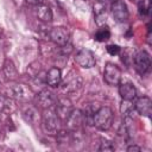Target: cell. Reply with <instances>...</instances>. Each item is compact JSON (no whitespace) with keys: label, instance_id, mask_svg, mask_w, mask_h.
I'll use <instances>...</instances> for the list:
<instances>
[{"label":"cell","instance_id":"cell-1","mask_svg":"<svg viewBox=\"0 0 152 152\" xmlns=\"http://www.w3.org/2000/svg\"><path fill=\"white\" fill-rule=\"evenodd\" d=\"M61 119L57 115L55 107H50L44 109L42 115V127L43 131L48 134L56 135L61 131Z\"/></svg>","mask_w":152,"mask_h":152},{"label":"cell","instance_id":"cell-2","mask_svg":"<svg viewBox=\"0 0 152 152\" xmlns=\"http://www.w3.org/2000/svg\"><path fill=\"white\" fill-rule=\"evenodd\" d=\"M114 120V114L113 110L109 107H101L96 109L93 116V126H95L97 129L101 131H107L112 127Z\"/></svg>","mask_w":152,"mask_h":152},{"label":"cell","instance_id":"cell-3","mask_svg":"<svg viewBox=\"0 0 152 152\" xmlns=\"http://www.w3.org/2000/svg\"><path fill=\"white\" fill-rule=\"evenodd\" d=\"M6 95L12 97L13 100L24 101V102L33 99V93H32L31 88H28L27 86H25L23 83H15V84L8 87Z\"/></svg>","mask_w":152,"mask_h":152},{"label":"cell","instance_id":"cell-4","mask_svg":"<svg viewBox=\"0 0 152 152\" xmlns=\"http://www.w3.org/2000/svg\"><path fill=\"white\" fill-rule=\"evenodd\" d=\"M82 86V77L75 70H70L64 80L61 81V90L63 93H72L76 91Z\"/></svg>","mask_w":152,"mask_h":152},{"label":"cell","instance_id":"cell-5","mask_svg":"<svg viewBox=\"0 0 152 152\" xmlns=\"http://www.w3.org/2000/svg\"><path fill=\"white\" fill-rule=\"evenodd\" d=\"M103 80L108 86H118L121 81V70L114 63H106L103 70Z\"/></svg>","mask_w":152,"mask_h":152},{"label":"cell","instance_id":"cell-6","mask_svg":"<svg viewBox=\"0 0 152 152\" xmlns=\"http://www.w3.org/2000/svg\"><path fill=\"white\" fill-rule=\"evenodd\" d=\"M110 11L114 20L118 23H124L128 19V10L124 0H114L110 5Z\"/></svg>","mask_w":152,"mask_h":152},{"label":"cell","instance_id":"cell-7","mask_svg":"<svg viewBox=\"0 0 152 152\" xmlns=\"http://www.w3.org/2000/svg\"><path fill=\"white\" fill-rule=\"evenodd\" d=\"M75 62H76L77 65H80L81 68H84V69L93 68L96 64L95 55L88 49L80 50L75 56Z\"/></svg>","mask_w":152,"mask_h":152},{"label":"cell","instance_id":"cell-8","mask_svg":"<svg viewBox=\"0 0 152 152\" xmlns=\"http://www.w3.org/2000/svg\"><path fill=\"white\" fill-rule=\"evenodd\" d=\"M133 61H134L135 69L140 74H145V72H147L150 70V66H151V57H150V53L147 51L139 50L134 55Z\"/></svg>","mask_w":152,"mask_h":152},{"label":"cell","instance_id":"cell-9","mask_svg":"<svg viewBox=\"0 0 152 152\" xmlns=\"http://www.w3.org/2000/svg\"><path fill=\"white\" fill-rule=\"evenodd\" d=\"M56 101H57V96L49 89H43L36 95V103L38 107L43 109L53 107Z\"/></svg>","mask_w":152,"mask_h":152},{"label":"cell","instance_id":"cell-10","mask_svg":"<svg viewBox=\"0 0 152 152\" xmlns=\"http://www.w3.org/2000/svg\"><path fill=\"white\" fill-rule=\"evenodd\" d=\"M69 37H70V33H69L68 28H65L63 26H55L49 31L50 40L59 46L69 43Z\"/></svg>","mask_w":152,"mask_h":152},{"label":"cell","instance_id":"cell-11","mask_svg":"<svg viewBox=\"0 0 152 152\" xmlns=\"http://www.w3.org/2000/svg\"><path fill=\"white\" fill-rule=\"evenodd\" d=\"M64 121H65V125H66L68 129L72 131V132L78 131L80 127L84 124L83 116H82V112L80 109H72V112L69 114V116Z\"/></svg>","mask_w":152,"mask_h":152},{"label":"cell","instance_id":"cell-12","mask_svg":"<svg viewBox=\"0 0 152 152\" xmlns=\"http://www.w3.org/2000/svg\"><path fill=\"white\" fill-rule=\"evenodd\" d=\"M93 11H94L97 25L104 24L107 18V11H108V0H95L93 5Z\"/></svg>","mask_w":152,"mask_h":152},{"label":"cell","instance_id":"cell-13","mask_svg":"<svg viewBox=\"0 0 152 152\" xmlns=\"http://www.w3.org/2000/svg\"><path fill=\"white\" fill-rule=\"evenodd\" d=\"M55 110L57 113V115L59 116L61 120H65L69 114L72 112V104L70 102V100L65 99V97H62V99H57L56 103H55Z\"/></svg>","mask_w":152,"mask_h":152},{"label":"cell","instance_id":"cell-14","mask_svg":"<svg viewBox=\"0 0 152 152\" xmlns=\"http://www.w3.org/2000/svg\"><path fill=\"white\" fill-rule=\"evenodd\" d=\"M134 109L142 116L150 118L152 114V101L148 96H141L134 102Z\"/></svg>","mask_w":152,"mask_h":152},{"label":"cell","instance_id":"cell-15","mask_svg":"<svg viewBox=\"0 0 152 152\" xmlns=\"http://www.w3.org/2000/svg\"><path fill=\"white\" fill-rule=\"evenodd\" d=\"M119 94L122 100L133 101L137 97V89L131 82H124L119 83Z\"/></svg>","mask_w":152,"mask_h":152},{"label":"cell","instance_id":"cell-16","mask_svg":"<svg viewBox=\"0 0 152 152\" xmlns=\"http://www.w3.org/2000/svg\"><path fill=\"white\" fill-rule=\"evenodd\" d=\"M61 81H62V71L57 66L49 69V71L45 74V82L48 86H50L52 88L59 87Z\"/></svg>","mask_w":152,"mask_h":152},{"label":"cell","instance_id":"cell-17","mask_svg":"<svg viewBox=\"0 0 152 152\" xmlns=\"http://www.w3.org/2000/svg\"><path fill=\"white\" fill-rule=\"evenodd\" d=\"M36 14L38 17V19H40L42 21L49 23L52 20V11L48 5H38L36 8Z\"/></svg>","mask_w":152,"mask_h":152},{"label":"cell","instance_id":"cell-18","mask_svg":"<svg viewBox=\"0 0 152 152\" xmlns=\"http://www.w3.org/2000/svg\"><path fill=\"white\" fill-rule=\"evenodd\" d=\"M14 109V101L8 95H0V113H11Z\"/></svg>","mask_w":152,"mask_h":152},{"label":"cell","instance_id":"cell-19","mask_svg":"<svg viewBox=\"0 0 152 152\" xmlns=\"http://www.w3.org/2000/svg\"><path fill=\"white\" fill-rule=\"evenodd\" d=\"M4 74L6 76L7 80L10 81H13L18 77V71H17V68L14 66L13 62L10 61V59H6L5 61V64H4Z\"/></svg>","mask_w":152,"mask_h":152},{"label":"cell","instance_id":"cell-20","mask_svg":"<svg viewBox=\"0 0 152 152\" xmlns=\"http://www.w3.org/2000/svg\"><path fill=\"white\" fill-rule=\"evenodd\" d=\"M94 38L97 42H106V40H108L110 38V30H109V27L108 26H101L97 30V32L95 33Z\"/></svg>","mask_w":152,"mask_h":152},{"label":"cell","instance_id":"cell-21","mask_svg":"<svg viewBox=\"0 0 152 152\" xmlns=\"http://www.w3.org/2000/svg\"><path fill=\"white\" fill-rule=\"evenodd\" d=\"M23 116H24V119L28 122V124H31V125H33L37 120H38V112L36 110V108H33V107H28L25 112H24V114H23Z\"/></svg>","mask_w":152,"mask_h":152},{"label":"cell","instance_id":"cell-22","mask_svg":"<svg viewBox=\"0 0 152 152\" xmlns=\"http://www.w3.org/2000/svg\"><path fill=\"white\" fill-rule=\"evenodd\" d=\"M133 109H134V104H132L131 101H128V100H122V103H121V107H120V110H121L122 116H125V115H131Z\"/></svg>","mask_w":152,"mask_h":152},{"label":"cell","instance_id":"cell-23","mask_svg":"<svg viewBox=\"0 0 152 152\" xmlns=\"http://www.w3.org/2000/svg\"><path fill=\"white\" fill-rule=\"evenodd\" d=\"M150 0H141L138 4V10H139V14L140 15H147L150 13Z\"/></svg>","mask_w":152,"mask_h":152},{"label":"cell","instance_id":"cell-24","mask_svg":"<svg viewBox=\"0 0 152 152\" xmlns=\"http://www.w3.org/2000/svg\"><path fill=\"white\" fill-rule=\"evenodd\" d=\"M101 142H100V146H99V151H114V148H115V146H114V144L112 142V141H109V140H107V139H101L100 140Z\"/></svg>","mask_w":152,"mask_h":152},{"label":"cell","instance_id":"cell-25","mask_svg":"<svg viewBox=\"0 0 152 152\" xmlns=\"http://www.w3.org/2000/svg\"><path fill=\"white\" fill-rule=\"evenodd\" d=\"M39 71H40V64H39L38 62H33V63H31L30 66H28V69H27V74H28L31 77H36V76H38Z\"/></svg>","mask_w":152,"mask_h":152},{"label":"cell","instance_id":"cell-26","mask_svg":"<svg viewBox=\"0 0 152 152\" xmlns=\"http://www.w3.org/2000/svg\"><path fill=\"white\" fill-rule=\"evenodd\" d=\"M107 52L110 55V56H115V55H119L120 53V51H121V49H120V46L119 45H116V44H110V45H107Z\"/></svg>","mask_w":152,"mask_h":152},{"label":"cell","instance_id":"cell-27","mask_svg":"<svg viewBox=\"0 0 152 152\" xmlns=\"http://www.w3.org/2000/svg\"><path fill=\"white\" fill-rule=\"evenodd\" d=\"M25 1L32 6H38V5H42L44 2V0H25Z\"/></svg>","mask_w":152,"mask_h":152},{"label":"cell","instance_id":"cell-28","mask_svg":"<svg viewBox=\"0 0 152 152\" xmlns=\"http://www.w3.org/2000/svg\"><path fill=\"white\" fill-rule=\"evenodd\" d=\"M127 151H128V152H132V151L140 152V151H141V148H140L139 146H137V145H131V146H128V147H127Z\"/></svg>","mask_w":152,"mask_h":152},{"label":"cell","instance_id":"cell-29","mask_svg":"<svg viewBox=\"0 0 152 152\" xmlns=\"http://www.w3.org/2000/svg\"><path fill=\"white\" fill-rule=\"evenodd\" d=\"M0 86H1V82H0Z\"/></svg>","mask_w":152,"mask_h":152}]
</instances>
